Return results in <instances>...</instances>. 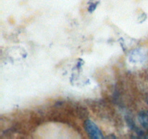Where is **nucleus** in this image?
I'll return each instance as SVG.
<instances>
[{
  "label": "nucleus",
  "mask_w": 148,
  "mask_h": 139,
  "mask_svg": "<svg viewBox=\"0 0 148 139\" xmlns=\"http://www.w3.org/2000/svg\"><path fill=\"white\" fill-rule=\"evenodd\" d=\"M138 120L140 125L144 128L148 130V111H143L139 114Z\"/></svg>",
  "instance_id": "nucleus-2"
},
{
  "label": "nucleus",
  "mask_w": 148,
  "mask_h": 139,
  "mask_svg": "<svg viewBox=\"0 0 148 139\" xmlns=\"http://www.w3.org/2000/svg\"><path fill=\"white\" fill-rule=\"evenodd\" d=\"M84 127L91 138L100 139L103 138L102 132L99 127L91 120H86L84 124Z\"/></svg>",
  "instance_id": "nucleus-1"
}]
</instances>
